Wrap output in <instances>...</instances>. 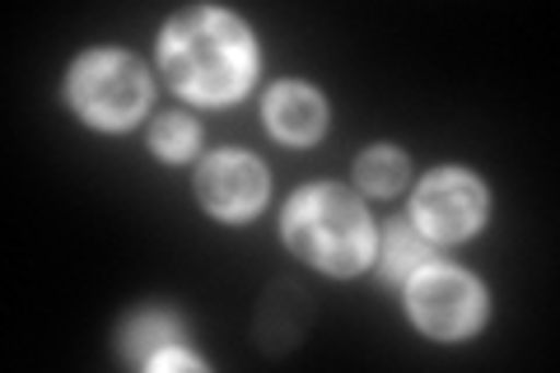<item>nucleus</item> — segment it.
Returning <instances> with one entry per match:
<instances>
[{"mask_svg": "<svg viewBox=\"0 0 560 373\" xmlns=\"http://www.w3.org/2000/svg\"><path fill=\"white\" fill-rule=\"evenodd\" d=\"M164 70L178 94L197 103H230L253 80V38L234 14L187 10L164 28Z\"/></svg>", "mask_w": 560, "mask_h": 373, "instance_id": "1", "label": "nucleus"}, {"mask_svg": "<svg viewBox=\"0 0 560 373\" xmlns=\"http://www.w3.org/2000/svg\"><path fill=\"white\" fill-rule=\"evenodd\" d=\"M285 238L304 261L323 266V271H355L370 261V215L355 197L337 187H308L290 201Z\"/></svg>", "mask_w": 560, "mask_h": 373, "instance_id": "2", "label": "nucleus"}, {"mask_svg": "<svg viewBox=\"0 0 560 373\" xmlns=\"http://www.w3.org/2000/svg\"><path fill=\"white\" fill-rule=\"evenodd\" d=\"M70 98L98 127H127L145 108L150 84L131 57H121V51H94L70 75Z\"/></svg>", "mask_w": 560, "mask_h": 373, "instance_id": "3", "label": "nucleus"}, {"mask_svg": "<svg viewBox=\"0 0 560 373\" xmlns=\"http://www.w3.org/2000/svg\"><path fill=\"white\" fill-rule=\"evenodd\" d=\"M411 313L430 336H467L481 323V290L453 266H425L411 276Z\"/></svg>", "mask_w": 560, "mask_h": 373, "instance_id": "4", "label": "nucleus"}, {"mask_svg": "<svg viewBox=\"0 0 560 373\" xmlns=\"http://www.w3.org/2000/svg\"><path fill=\"white\" fill-rule=\"evenodd\" d=\"M486 215V197L467 173H434L416 191V229L430 238H467Z\"/></svg>", "mask_w": 560, "mask_h": 373, "instance_id": "5", "label": "nucleus"}, {"mask_svg": "<svg viewBox=\"0 0 560 373\" xmlns=\"http://www.w3.org/2000/svg\"><path fill=\"white\" fill-rule=\"evenodd\" d=\"M201 187V201L215 210L224 220H238V215H253L267 197V173H261L257 159L248 154H215L197 177Z\"/></svg>", "mask_w": 560, "mask_h": 373, "instance_id": "6", "label": "nucleus"}, {"mask_svg": "<svg viewBox=\"0 0 560 373\" xmlns=\"http://www.w3.org/2000/svg\"><path fill=\"white\" fill-rule=\"evenodd\" d=\"M267 117H271V131L280 140L304 145V140H313L323 131V98L304 84H280L267 98Z\"/></svg>", "mask_w": 560, "mask_h": 373, "instance_id": "7", "label": "nucleus"}, {"mask_svg": "<svg viewBox=\"0 0 560 373\" xmlns=\"http://www.w3.org/2000/svg\"><path fill=\"white\" fill-rule=\"evenodd\" d=\"M440 257H434V247L416 234L411 224H393L388 229V247H383V271H388L393 280H411L416 271H425V266H434Z\"/></svg>", "mask_w": 560, "mask_h": 373, "instance_id": "8", "label": "nucleus"}, {"mask_svg": "<svg viewBox=\"0 0 560 373\" xmlns=\"http://www.w3.org/2000/svg\"><path fill=\"white\" fill-rule=\"evenodd\" d=\"M360 187L370 191H397L401 183H407V159L393 154V150H370L360 159Z\"/></svg>", "mask_w": 560, "mask_h": 373, "instance_id": "9", "label": "nucleus"}, {"mask_svg": "<svg viewBox=\"0 0 560 373\" xmlns=\"http://www.w3.org/2000/svg\"><path fill=\"white\" fill-rule=\"evenodd\" d=\"M173 317H164V313H145L140 323L131 327V336H127V354L136 364H150L154 360V346H168L173 341Z\"/></svg>", "mask_w": 560, "mask_h": 373, "instance_id": "10", "label": "nucleus"}, {"mask_svg": "<svg viewBox=\"0 0 560 373\" xmlns=\"http://www.w3.org/2000/svg\"><path fill=\"white\" fill-rule=\"evenodd\" d=\"M154 150L164 159H187L197 150V127H191L187 117H164L160 127H154Z\"/></svg>", "mask_w": 560, "mask_h": 373, "instance_id": "11", "label": "nucleus"}, {"mask_svg": "<svg viewBox=\"0 0 560 373\" xmlns=\"http://www.w3.org/2000/svg\"><path fill=\"white\" fill-rule=\"evenodd\" d=\"M150 369H191V373H197L201 364L191 360V354H178V350H160V354H154V360H150Z\"/></svg>", "mask_w": 560, "mask_h": 373, "instance_id": "12", "label": "nucleus"}]
</instances>
